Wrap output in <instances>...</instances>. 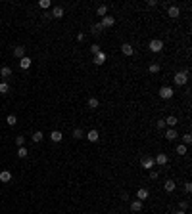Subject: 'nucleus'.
Segmentation results:
<instances>
[{
  "label": "nucleus",
  "instance_id": "obj_1",
  "mask_svg": "<svg viewBox=\"0 0 192 214\" xmlns=\"http://www.w3.org/2000/svg\"><path fill=\"white\" fill-rule=\"evenodd\" d=\"M173 80H175L177 86H184V84L188 82V73H186V71H179V73L173 77Z\"/></svg>",
  "mask_w": 192,
  "mask_h": 214
},
{
  "label": "nucleus",
  "instance_id": "obj_16",
  "mask_svg": "<svg viewBox=\"0 0 192 214\" xmlns=\"http://www.w3.org/2000/svg\"><path fill=\"white\" fill-rule=\"evenodd\" d=\"M13 55L16 58H25V46H16V50H13Z\"/></svg>",
  "mask_w": 192,
  "mask_h": 214
},
{
  "label": "nucleus",
  "instance_id": "obj_2",
  "mask_svg": "<svg viewBox=\"0 0 192 214\" xmlns=\"http://www.w3.org/2000/svg\"><path fill=\"white\" fill-rule=\"evenodd\" d=\"M148 48H150V52L158 54V52H161V50H163V42H161L160 38H154V40H150V44H148Z\"/></svg>",
  "mask_w": 192,
  "mask_h": 214
},
{
  "label": "nucleus",
  "instance_id": "obj_40",
  "mask_svg": "<svg viewBox=\"0 0 192 214\" xmlns=\"http://www.w3.org/2000/svg\"><path fill=\"white\" fill-rule=\"evenodd\" d=\"M77 40L83 42V40H85V33H79V34H77Z\"/></svg>",
  "mask_w": 192,
  "mask_h": 214
},
{
  "label": "nucleus",
  "instance_id": "obj_35",
  "mask_svg": "<svg viewBox=\"0 0 192 214\" xmlns=\"http://www.w3.org/2000/svg\"><path fill=\"white\" fill-rule=\"evenodd\" d=\"M16 144H17V147H23L25 138H23V136H17V138H16Z\"/></svg>",
  "mask_w": 192,
  "mask_h": 214
},
{
  "label": "nucleus",
  "instance_id": "obj_19",
  "mask_svg": "<svg viewBox=\"0 0 192 214\" xmlns=\"http://www.w3.org/2000/svg\"><path fill=\"white\" fill-rule=\"evenodd\" d=\"M50 140H52V141H56V144H58V141H62V140H63L62 132H60V130H54V132L50 134Z\"/></svg>",
  "mask_w": 192,
  "mask_h": 214
},
{
  "label": "nucleus",
  "instance_id": "obj_6",
  "mask_svg": "<svg viewBox=\"0 0 192 214\" xmlns=\"http://www.w3.org/2000/svg\"><path fill=\"white\" fill-rule=\"evenodd\" d=\"M167 161H169V157H167L165 153H160V155H158V157H156V159H154V162H156V165H160V166L167 165Z\"/></svg>",
  "mask_w": 192,
  "mask_h": 214
},
{
  "label": "nucleus",
  "instance_id": "obj_23",
  "mask_svg": "<svg viewBox=\"0 0 192 214\" xmlns=\"http://www.w3.org/2000/svg\"><path fill=\"white\" fill-rule=\"evenodd\" d=\"M0 77L10 78V77H12V69H10V67H2V69H0Z\"/></svg>",
  "mask_w": 192,
  "mask_h": 214
},
{
  "label": "nucleus",
  "instance_id": "obj_30",
  "mask_svg": "<svg viewBox=\"0 0 192 214\" xmlns=\"http://www.w3.org/2000/svg\"><path fill=\"white\" fill-rule=\"evenodd\" d=\"M148 71H150V73H152V75H156V73H160V65H158V63H152V65H150V67H148Z\"/></svg>",
  "mask_w": 192,
  "mask_h": 214
},
{
  "label": "nucleus",
  "instance_id": "obj_41",
  "mask_svg": "<svg viewBox=\"0 0 192 214\" xmlns=\"http://www.w3.org/2000/svg\"><path fill=\"white\" fill-rule=\"evenodd\" d=\"M148 6H150V8H154V6H158V2H156V0H148Z\"/></svg>",
  "mask_w": 192,
  "mask_h": 214
},
{
  "label": "nucleus",
  "instance_id": "obj_27",
  "mask_svg": "<svg viewBox=\"0 0 192 214\" xmlns=\"http://www.w3.org/2000/svg\"><path fill=\"white\" fill-rule=\"evenodd\" d=\"M90 33H92V34H100V33H102V25H100V23H96V25H92V29H90Z\"/></svg>",
  "mask_w": 192,
  "mask_h": 214
},
{
  "label": "nucleus",
  "instance_id": "obj_22",
  "mask_svg": "<svg viewBox=\"0 0 192 214\" xmlns=\"http://www.w3.org/2000/svg\"><path fill=\"white\" fill-rule=\"evenodd\" d=\"M163 187H165V191H167V193H171V191H175V182H173V180H167Z\"/></svg>",
  "mask_w": 192,
  "mask_h": 214
},
{
  "label": "nucleus",
  "instance_id": "obj_9",
  "mask_svg": "<svg viewBox=\"0 0 192 214\" xmlns=\"http://www.w3.org/2000/svg\"><path fill=\"white\" fill-rule=\"evenodd\" d=\"M150 197V193H148V189H144V187H140L138 191H137V199L138 201H146V199Z\"/></svg>",
  "mask_w": 192,
  "mask_h": 214
},
{
  "label": "nucleus",
  "instance_id": "obj_7",
  "mask_svg": "<svg viewBox=\"0 0 192 214\" xmlns=\"http://www.w3.org/2000/svg\"><path fill=\"white\" fill-rule=\"evenodd\" d=\"M50 16H52V17H56V19H62V17H63V8H62V6H54Z\"/></svg>",
  "mask_w": 192,
  "mask_h": 214
},
{
  "label": "nucleus",
  "instance_id": "obj_18",
  "mask_svg": "<svg viewBox=\"0 0 192 214\" xmlns=\"http://www.w3.org/2000/svg\"><path fill=\"white\" fill-rule=\"evenodd\" d=\"M87 140H88V141H92V144H94V141H98V130H88Z\"/></svg>",
  "mask_w": 192,
  "mask_h": 214
},
{
  "label": "nucleus",
  "instance_id": "obj_11",
  "mask_svg": "<svg viewBox=\"0 0 192 214\" xmlns=\"http://www.w3.org/2000/svg\"><path fill=\"white\" fill-rule=\"evenodd\" d=\"M106 59H108V58H106V54H104V52L96 54V55H94V65H104Z\"/></svg>",
  "mask_w": 192,
  "mask_h": 214
},
{
  "label": "nucleus",
  "instance_id": "obj_8",
  "mask_svg": "<svg viewBox=\"0 0 192 214\" xmlns=\"http://www.w3.org/2000/svg\"><path fill=\"white\" fill-rule=\"evenodd\" d=\"M165 138H167L169 141H175L177 138H179V132H177V130H175V128H169V130L165 132Z\"/></svg>",
  "mask_w": 192,
  "mask_h": 214
},
{
  "label": "nucleus",
  "instance_id": "obj_21",
  "mask_svg": "<svg viewBox=\"0 0 192 214\" xmlns=\"http://www.w3.org/2000/svg\"><path fill=\"white\" fill-rule=\"evenodd\" d=\"M42 138H44V136H42V132H40V130L33 132V136H31V140L35 141V144H39V141H42Z\"/></svg>",
  "mask_w": 192,
  "mask_h": 214
},
{
  "label": "nucleus",
  "instance_id": "obj_20",
  "mask_svg": "<svg viewBox=\"0 0 192 214\" xmlns=\"http://www.w3.org/2000/svg\"><path fill=\"white\" fill-rule=\"evenodd\" d=\"M96 13H98V16H100V17H104V16H108V6H106V4H102V6H98V8H96Z\"/></svg>",
  "mask_w": 192,
  "mask_h": 214
},
{
  "label": "nucleus",
  "instance_id": "obj_31",
  "mask_svg": "<svg viewBox=\"0 0 192 214\" xmlns=\"http://www.w3.org/2000/svg\"><path fill=\"white\" fill-rule=\"evenodd\" d=\"M177 153H179V155H186V145L179 144V145H177Z\"/></svg>",
  "mask_w": 192,
  "mask_h": 214
},
{
  "label": "nucleus",
  "instance_id": "obj_29",
  "mask_svg": "<svg viewBox=\"0 0 192 214\" xmlns=\"http://www.w3.org/2000/svg\"><path fill=\"white\" fill-rule=\"evenodd\" d=\"M190 144H192V136L186 132V134L183 136V145H190Z\"/></svg>",
  "mask_w": 192,
  "mask_h": 214
},
{
  "label": "nucleus",
  "instance_id": "obj_24",
  "mask_svg": "<svg viewBox=\"0 0 192 214\" xmlns=\"http://www.w3.org/2000/svg\"><path fill=\"white\" fill-rule=\"evenodd\" d=\"M98 105H100V102L96 98H88V109H96Z\"/></svg>",
  "mask_w": 192,
  "mask_h": 214
},
{
  "label": "nucleus",
  "instance_id": "obj_10",
  "mask_svg": "<svg viewBox=\"0 0 192 214\" xmlns=\"http://www.w3.org/2000/svg\"><path fill=\"white\" fill-rule=\"evenodd\" d=\"M167 16H169V17H179V16H181V10H179V6H169V10H167Z\"/></svg>",
  "mask_w": 192,
  "mask_h": 214
},
{
  "label": "nucleus",
  "instance_id": "obj_14",
  "mask_svg": "<svg viewBox=\"0 0 192 214\" xmlns=\"http://www.w3.org/2000/svg\"><path fill=\"white\" fill-rule=\"evenodd\" d=\"M31 63H33V61H31V58H27V55H25V58H21V59H19V67H21V69H29V67H31Z\"/></svg>",
  "mask_w": 192,
  "mask_h": 214
},
{
  "label": "nucleus",
  "instance_id": "obj_32",
  "mask_svg": "<svg viewBox=\"0 0 192 214\" xmlns=\"http://www.w3.org/2000/svg\"><path fill=\"white\" fill-rule=\"evenodd\" d=\"M17 157H19V159H25V157H27V149L25 147H19L17 149Z\"/></svg>",
  "mask_w": 192,
  "mask_h": 214
},
{
  "label": "nucleus",
  "instance_id": "obj_15",
  "mask_svg": "<svg viewBox=\"0 0 192 214\" xmlns=\"http://www.w3.org/2000/svg\"><path fill=\"white\" fill-rule=\"evenodd\" d=\"M10 180H12V172H8V170H2V172H0V182L8 184Z\"/></svg>",
  "mask_w": 192,
  "mask_h": 214
},
{
  "label": "nucleus",
  "instance_id": "obj_3",
  "mask_svg": "<svg viewBox=\"0 0 192 214\" xmlns=\"http://www.w3.org/2000/svg\"><path fill=\"white\" fill-rule=\"evenodd\" d=\"M173 94H175V92H173L171 86H161V88H160V98H161V99H171Z\"/></svg>",
  "mask_w": 192,
  "mask_h": 214
},
{
  "label": "nucleus",
  "instance_id": "obj_5",
  "mask_svg": "<svg viewBox=\"0 0 192 214\" xmlns=\"http://www.w3.org/2000/svg\"><path fill=\"white\" fill-rule=\"evenodd\" d=\"M154 165H156V162H154L152 157H144V159L140 161V166L144 168V170H152V168H154Z\"/></svg>",
  "mask_w": 192,
  "mask_h": 214
},
{
  "label": "nucleus",
  "instance_id": "obj_42",
  "mask_svg": "<svg viewBox=\"0 0 192 214\" xmlns=\"http://www.w3.org/2000/svg\"><path fill=\"white\" fill-rule=\"evenodd\" d=\"M121 199H123V201H129V195H127L125 191H123V193H121Z\"/></svg>",
  "mask_w": 192,
  "mask_h": 214
},
{
  "label": "nucleus",
  "instance_id": "obj_28",
  "mask_svg": "<svg viewBox=\"0 0 192 214\" xmlns=\"http://www.w3.org/2000/svg\"><path fill=\"white\" fill-rule=\"evenodd\" d=\"M8 92H10V84L2 82V84H0V94H8Z\"/></svg>",
  "mask_w": 192,
  "mask_h": 214
},
{
  "label": "nucleus",
  "instance_id": "obj_38",
  "mask_svg": "<svg viewBox=\"0 0 192 214\" xmlns=\"http://www.w3.org/2000/svg\"><path fill=\"white\" fill-rule=\"evenodd\" d=\"M150 178L152 180H158V172H156V170H150Z\"/></svg>",
  "mask_w": 192,
  "mask_h": 214
},
{
  "label": "nucleus",
  "instance_id": "obj_37",
  "mask_svg": "<svg viewBox=\"0 0 192 214\" xmlns=\"http://www.w3.org/2000/svg\"><path fill=\"white\" fill-rule=\"evenodd\" d=\"M156 126H158L160 130H163V128H165V120H163V119H161V120H158V123H156Z\"/></svg>",
  "mask_w": 192,
  "mask_h": 214
},
{
  "label": "nucleus",
  "instance_id": "obj_36",
  "mask_svg": "<svg viewBox=\"0 0 192 214\" xmlns=\"http://www.w3.org/2000/svg\"><path fill=\"white\" fill-rule=\"evenodd\" d=\"M188 209V201H181L179 203V210H186Z\"/></svg>",
  "mask_w": 192,
  "mask_h": 214
},
{
  "label": "nucleus",
  "instance_id": "obj_13",
  "mask_svg": "<svg viewBox=\"0 0 192 214\" xmlns=\"http://www.w3.org/2000/svg\"><path fill=\"white\" fill-rule=\"evenodd\" d=\"M131 210H133V212H140V210H142V201H138V199L131 201Z\"/></svg>",
  "mask_w": 192,
  "mask_h": 214
},
{
  "label": "nucleus",
  "instance_id": "obj_4",
  "mask_svg": "<svg viewBox=\"0 0 192 214\" xmlns=\"http://www.w3.org/2000/svg\"><path fill=\"white\" fill-rule=\"evenodd\" d=\"M100 25H102V29L113 27V25H115V17H111V16H104V17H102V21H100Z\"/></svg>",
  "mask_w": 192,
  "mask_h": 214
},
{
  "label": "nucleus",
  "instance_id": "obj_39",
  "mask_svg": "<svg viewBox=\"0 0 192 214\" xmlns=\"http://www.w3.org/2000/svg\"><path fill=\"white\" fill-rule=\"evenodd\" d=\"M184 189H186L188 193H190V191H192V184H190V182H186V184H184Z\"/></svg>",
  "mask_w": 192,
  "mask_h": 214
},
{
  "label": "nucleus",
  "instance_id": "obj_17",
  "mask_svg": "<svg viewBox=\"0 0 192 214\" xmlns=\"http://www.w3.org/2000/svg\"><path fill=\"white\" fill-rule=\"evenodd\" d=\"M177 123H179V119H177L175 115H169V117L165 119V124H167V126H171V128H173V126H177Z\"/></svg>",
  "mask_w": 192,
  "mask_h": 214
},
{
  "label": "nucleus",
  "instance_id": "obj_34",
  "mask_svg": "<svg viewBox=\"0 0 192 214\" xmlns=\"http://www.w3.org/2000/svg\"><path fill=\"white\" fill-rule=\"evenodd\" d=\"M90 52L94 54V55H96V54H100V52H102V50H100V44H92V46H90Z\"/></svg>",
  "mask_w": 192,
  "mask_h": 214
},
{
  "label": "nucleus",
  "instance_id": "obj_33",
  "mask_svg": "<svg viewBox=\"0 0 192 214\" xmlns=\"http://www.w3.org/2000/svg\"><path fill=\"white\" fill-rule=\"evenodd\" d=\"M39 6H40L42 10H48V8H50V0H40Z\"/></svg>",
  "mask_w": 192,
  "mask_h": 214
},
{
  "label": "nucleus",
  "instance_id": "obj_25",
  "mask_svg": "<svg viewBox=\"0 0 192 214\" xmlns=\"http://www.w3.org/2000/svg\"><path fill=\"white\" fill-rule=\"evenodd\" d=\"M6 123H8L10 126H16L17 124V117L16 115H8V117H6Z\"/></svg>",
  "mask_w": 192,
  "mask_h": 214
},
{
  "label": "nucleus",
  "instance_id": "obj_12",
  "mask_svg": "<svg viewBox=\"0 0 192 214\" xmlns=\"http://www.w3.org/2000/svg\"><path fill=\"white\" fill-rule=\"evenodd\" d=\"M121 52H123L125 55H133V54H134V48L129 44V42H125V44L121 46Z\"/></svg>",
  "mask_w": 192,
  "mask_h": 214
},
{
  "label": "nucleus",
  "instance_id": "obj_43",
  "mask_svg": "<svg viewBox=\"0 0 192 214\" xmlns=\"http://www.w3.org/2000/svg\"><path fill=\"white\" fill-rule=\"evenodd\" d=\"M177 214H186V212H184V210H177Z\"/></svg>",
  "mask_w": 192,
  "mask_h": 214
},
{
  "label": "nucleus",
  "instance_id": "obj_26",
  "mask_svg": "<svg viewBox=\"0 0 192 214\" xmlns=\"http://www.w3.org/2000/svg\"><path fill=\"white\" fill-rule=\"evenodd\" d=\"M73 138L75 140H83L85 138V132L81 130V128H75V130H73Z\"/></svg>",
  "mask_w": 192,
  "mask_h": 214
}]
</instances>
